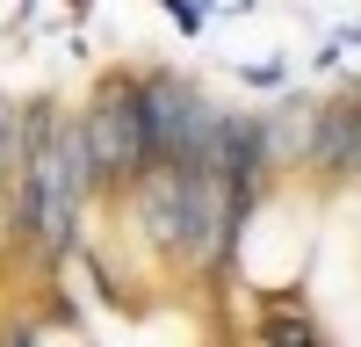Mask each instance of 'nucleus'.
Segmentation results:
<instances>
[{"mask_svg":"<svg viewBox=\"0 0 361 347\" xmlns=\"http://www.w3.org/2000/svg\"><path fill=\"white\" fill-rule=\"evenodd\" d=\"M238 87H253V95H282V87H289V66H282V58H260V66H253V58H238Z\"/></svg>","mask_w":361,"mask_h":347,"instance_id":"39448f33","label":"nucleus"},{"mask_svg":"<svg viewBox=\"0 0 361 347\" xmlns=\"http://www.w3.org/2000/svg\"><path fill=\"white\" fill-rule=\"evenodd\" d=\"M137 95H145V138H152V166L202 174V152H209V130H217L224 102L209 95L195 73H180V66H137Z\"/></svg>","mask_w":361,"mask_h":347,"instance_id":"f03ea898","label":"nucleus"},{"mask_svg":"<svg viewBox=\"0 0 361 347\" xmlns=\"http://www.w3.org/2000/svg\"><path fill=\"white\" fill-rule=\"evenodd\" d=\"M80 123V152H87V195L94 210H109L137 174H152V138H145V95H137V66H102L94 87L73 102Z\"/></svg>","mask_w":361,"mask_h":347,"instance_id":"f257e3e1","label":"nucleus"},{"mask_svg":"<svg viewBox=\"0 0 361 347\" xmlns=\"http://www.w3.org/2000/svg\"><path fill=\"white\" fill-rule=\"evenodd\" d=\"M354 159H361V102H354V73H340L333 95H318V116H311V145H304V166L296 181H311L325 195H340L354 181Z\"/></svg>","mask_w":361,"mask_h":347,"instance_id":"7ed1b4c3","label":"nucleus"},{"mask_svg":"<svg viewBox=\"0 0 361 347\" xmlns=\"http://www.w3.org/2000/svg\"><path fill=\"white\" fill-rule=\"evenodd\" d=\"M22 8H37V0H22Z\"/></svg>","mask_w":361,"mask_h":347,"instance_id":"6e6552de","label":"nucleus"},{"mask_svg":"<svg viewBox=\"0 0 361 347\" xmlns=\"http://www.w3.org/2000/svg\"><path fill=\"white\" fill-rule=\"evenodd\" d=\"M159 8H166V22L180 29V37H202V29L217 22V8H209V0H159Z\"/></svg>","mask_w":361,"mask_h":347,"instance_id":"423d86ee","label":"nucleus"},{"mask_svg":"<svg viewBox=\"0 0 361 347\" xmlns=\"http://www.w3.org/2000/svg\"><path fill=\"white\" fill-rule=\"evenodd\" d=\"M260 347H340V340L325 333L311 304H296V311H260Z\"/></svg>","mask_w":361,"mask_h":347,"instance_id":"20e7f679","label":"nucleus"},{"mask_svg":"<svg viewBox=\"0 0 361 347\" xmlns=\"http://www.w3.org/2000/svg\"><path fill=\"white\" fill-rule=\"evenodd\" d=\"M66 15H73V22H87V15H94V0H66Z\"/></svg>","mask_w":361,"mask_h":347,"instance_id":"0eeeda50","label":"nucleus"}]
</instances>
